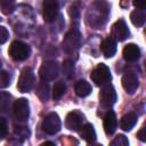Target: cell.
<instances>
[{
  "mask_svg": "<svg viewBox=\"0 0 146 146\" xmlns=\"http://www.w3.org/2000/svg\"><path fill=\"white\" fill-rule=\"evenodd\" d=\"M108 5L104 0H94L87 10V23L94 29L103 27L108 18Z\"/></svg>",
  "mask_w": 146,
  "mask_h": 146,
  "instance_id": "6da1fadb",
  "label": "cell"
},
{
  "mask_svg": "<svg viewBox=\"0 0 146 146\" xmlns=\"http://www.w3.org/2000/svg\"><path fill=\"white\" fill-rule=\"evenodd\" d=\"M80 43H81V33H80L78 26H74L64 36L63 48L66 52L71 54V52H74L75 50L79 49Z\"/></svg>",
  "mask_w": 146,
  "mask_h": 146,
  "instance_id": "7a4b0ae2",
  "label": "cell"
},
{
  "mask_svg": "<svg viewBox=\"0 0 146 146\" xmlns=\"http://www.w3.org/2000/svg\"><path fill=\"white\" fill-rule=\"evenodd\" d=\"M41 128L48 135H55V133H57L60 130V128H62V122H60V119H59L58 114L55 113V112L48 113L43 117V120H42Z\"/></svg>",
  "mask_w": 146,
  "mask_h": 146,
  "instance_id": "3957f363",
  "label": "cell"
},
{
  "mask_svg": "<svg viewBox=\"0 0 146 146\" xmlns=\"http://www.w3.org/2000/svg\"><path fill=\"white\" fill-rule=\"evenodd\" d=\"M31 54V48L29 44L21 42V41H14L10 44L9 48V55L11 56V58L16 62H23L25 59L29 58Z\"/></svg>",
  "mask_w": 146,
  "mask_h": 146,
  "instance_id": "277c9868",
  "label": "cell"
},
{
  "mask_svg": "<svg viewBox=\"0 0 146 146\" xmlns=\"http://www.w3.org/2000/svg\"><path fill=\"white\" fill-rule=\"evenodd\" d=\"M90 78L92 80V82H95V84L102 87L106 83H108L112 79L111 75V71L110 68L105 65V64H98L91 72Z\"/></svg>",
  "mask_w": 146,
  "mask_h": 146,
  "instance_id": "5b68a950",
  "label": "cell"
},
{
  "mask_svg": "<svg viewBox=\"0 0 146 146\" xmlns=\"http://www.w3.org/2000/svg\"><path fill=\"white\" fill-rule=\"evenodd\" d=\"M58 73H59V66H58L57 62H55V60L44 62L39 70V75H40L41 80H43V81L55 80L58 76Z\"/></svg>",
  "mask_w": 146,
  "mask_h": 146,
  "instance_id": "8992f818",
  "label": "cell"
},
{
  "mask_svg": "<svg viewBox=\"0 0 146 146\" xmlns=\"http://www.w3.org/2000/svg\"><path fill=\"white\" fill-rule=\"evenodd\" d=\"M34 86V72L30 67H25L18 79L17 88L21 92H29Z\"/></svg>",
  "mask_w": 146,
  "mask_h": 146,
  "instance_id": "52a82bcc",
  "label": "cell"
},
{
  "mask_svg": "<svg viewBox=\"0 0 146 146\" xmlns=\"http://www.w3.org/2000/svg\"><path fill=\"white\" fill-rule=\"evenodd\" d=\"M117 97H116V91L114 89V87L108 82L104 86H102L100 88V92H99V100L100 104L105 107H111L112 105L115 104Z\"/></svg>",
  "mask_w": 146,
  "mask_h": 146,
  "instance_id": "ba28073f",
  "label": "cell"
},
{
  "mask_svg": "<svg viewBox=\"0 0 146 146\" xmlns=\"http://www.w3.org/2000/svg\"><path fill=\"white\" fill-rule=\"evenodd\" d=\"M13 114L15 119L19 122L27 120L30 115V105L26 98H18L13 106Z\"/></svg>",
  "mask_w": 146,
  "mask_h": 146,
  "instance_id": "9c48e42d",
  "label": "cell"
},
{
  "mask_svg": "<svg viewBox=\"0 0 146 146\" xmlns=\"http://www.w3.org/2000/svg\"><path fill=\"white\" fill-rule=\"evenodd\" d=\"M129 34H130V31L128 29V25L125 21L122 18L117 19L112 26V35L117 41H124L127 38H129Z\"/></svg>",
  "mask_w": 146,
  "mask_h": 146,
  "instance_id": "30bf717a",
  "label": "cell"
},
{
  "mask_svg": "<svg viewBox=\"0 0 146 146\" xmlns=\"http://www.w3.org/2000/svg\"><path fill=\"white\" fill-rule=\"evenodd\" d=\"M82 122H83V115L79 111L70 112L65 119L66 128L72 131H78L80 128H82Z\"/></svg>",
  "mask_w": 146,
  "mask_h": 146,
  "instance_id": "8fae6325",
  "label": "cell"
},
{
  "mask_svg": "<svg viewBox=\"0 0 146 146\" xmlns=\"http://www.w3.org/2000/svg\"><path fill=\"white\" fill-rule=\"evenodd\" d=\"M58 15V3L56 0L43 1V18L47 23H51Z\"/></svg>",
  "mask_w": 146,
  "mask_h": 146,
  "instance_id": "7c38bea8",
  "label": "cell"
},
{
  "mask_svg": "<svg viewBox=\"0 0 146 146\" xmlns=\"http://www.w3.org/2000/svg\"><path fill=\"white\" fill-rule=\"evenodd\" d=\"M138 86H139V80L133 72L124 73V75L122 76V87L128 94L130 95L135 94V91L138 89Z\"/></svg>",
  "mask_w": 146,
  "mask_h": 146,
  "instance_id": "4fadbf2b",
  "label": "cell"
},
{
  "mask_svg": "<svg viewBox=\"0 0 146 146\" xmlns=\"http://www.w3.org/2000/svg\"><path fill=\"white\" fill-rule=\"evenodd\" d=\"M116 40L113 38V36H107L106 39L103 40L102 44H100V49H102V52L104 54L105 57L107 58H111L115 55L116 52Z\"/></svg>",
  "mask_w": 146,
  "mask_h": 146,
  "instance_id": "5bb4252c",
  "label": "cell"
},
{
  "mask_svg": "<svg viewBox=\"0 0 146 146\" xmlns=\"http://www.w3.org/2000/svg\"><path fill=\"white\" fill-rule=\"evenodd\" d=\"M103 124H104V130H105V132H106L107 135H112V133H114V131L116 130L117 120H116L115 113H114L112 110H110V111L105 114Z\"/></svg>",
  "mask_w": 146,
  "mask_h": 146,
  "instance_id": "9a60e30c",
  "label": "cell"
},
{
  "mask_svg": "<svg viewBox=\"0 0 146 146\" xmlns=\"http://www.w3.org/2000/svg\"><path fill=\"white\" fill-rule=\"evenodd\" d=\"M140 57V49L135 43H129L123 48V58L128 62H136Z\"/></svg>",
  "mask_w": 146,
  "mask_h": 146,
  "instance_id": "2e32d148",
  "label": "cell"
},
{
  "mask_svg": "<svg viewBox=\"0 0 146 146\" xmlns=\"http://www.w3.org/2000/svg\"><path fill=\"white\" fill-rule=\"evenodd\" d=\"M137 120H138L137 114L130 112V113H128V114H125V115L122 116V119L120 121V127L124 131H130L136 125Z\"/></svg>",
  "mask_w": 146,
  "mask_h": 146,
  "instance_id": "e0dca14e",
  "label": "cell"
},
{
  "mask_svg": "<svg viewBox=\"0 0 146 146\" xmlns=\"http://www.w3.org/2000/svg\"><path fill=\"white\" fill-rule=\"evenodd\" d=\"M74 90H75V94H76L79 97H87L88 95L91 94L92 88H91L90 83L87 82L86 80H79V81L75 83Z\"/></svg>",
  "mask_w": 146,
  "mask_h": 146,
  "instance_id": "ac0fdd59",
  "label": "cell"
},
{
  "mask_svg": "<svg viewBox=\"0 0 146 146\" xmlns=\"http://www.w3.org/2000/svg\"><path fill=\"white\" fill-rule=\"evenodd\" d=\"M81 137L88 143V144H92L96 141V131L94 129V125L91 123H87L82 127V130L80 132Z\"/></svg>",
  "mask_w": 146,
  "mask_h": 146,
  "instance_id": "d6986e66",
  "label": "cell"
},
{
  "mask_svg": "<svg viewBox=\"0 0 146 146\" xmlns=\"http://www.w3.org/2000/svg\"><path fill=\"white\" fill-rule=\"evenodd\" d=\"M130 21L135 26H143L146 23V13L140 9H136L130 14Z\"/></svg>",
  "mask_w": 146,
  "mask_h": 146,
  "instance_id": "ffe728a7",
  "label": "cell"
},
{
  "mask_svg": "<svg viewBox=\"0 0 146 146\" xmlns=\"http://www.w3.org/2000/svg\"><path fill=\"white\" fill-rule=\"evenodd\" d=\"M46 82H47V81H43V80H42V81L38 84L36 91H35L36 96L40 98L41 102H47V100L49 99V91H50V88H49V84L46 83Z\"/></svg>",
  "mask_w": 146,
  "mask_h": 146,
  "instance_id": "44dd1931",
  "label": "cell"
},
{
  "mask_svg": "<svg viewBox=\"0 0 146 146\" xmlns=\"http://www.w3.org/2000/svg\"><path fill=\"white\" fill-rule=\"evenodd\" d=\"M66 91V84L63 82V81H58L55 83L54 86V89H52V97L54 99H60L63 97V95L65 94Z\"/></svg>",
  "mask_w": 146,
  "mask_h": 146,
  "instance_id": "7402d4cb",
  "label": "cell"
},
{
  "mask_svg": "<svg viewBox=\"0 0 146 146\" xmlns=\"http://www.w3.org/2000/svg\"><path fill=\"white\" fill-rule=\"evenodd\" d=\"M16 0H1V11L5 15H9L15 10Z\"/></svg>",
  "mask_w": 146,
  "mask_h": 146,
  "instance_id": "603a6c76",
  "label": "cell"
},
{
  "mask_svg": "<svg viewBox=\"0 0 146 146\" xmlns=\"http://www.w3.org/2000/svg\"><path fill=\"white\" fill-rule=\"evenodd\" d=\"M10 99H11V96L9 94H7L6 91L1 92V95H0V107H1L2 112H7L9 110Z\"/></svg>",
  "mask_w": 146,
  "mask_h": 146,
  "instance_id": "cb8c5ba5",
  "label": "cell"
},
{
  "mask_svg": "<svg viewBox=\"0 0 146 146\" xmlns=\"http://www.w3.org/2000/svg\"><path fill=\"white\" fill-rule=\"evenodd\" d=\"M63 73L67 79H71L74 75V63L70 59L63 63Z\"/></svg>",
  "mask_w": 146,
  "mask_h": 146,
  "instance_id": "d4e9b609",
  "label": "cell"
},
{
  "mask_svg": "<svg viewBox=\"0 0 146 146\" xmlns=\"http://www.w3.org/2000/svg\"><path fill=\"white\" fill-rule=\"evenodd\" d=\"M111 145H113V146H127V145H129V140L124 135H117L111 141Z\"/></svg>",
  "mask_w": 146,
  "mask_h": 146,
  "instance_id": "484cf974",
  "label": "cell"
},
{
  "mask_svg": "<svg viewBox=\"0 0 146 146\" xmlns=\"http://www.w3.org/2000/svg\"><path fill=\"white\" fill-rule=\"evenodd\" d=\"M10 80H11L10 74H9L7 71L2 70V71H1V74H0V87H1L2 89L6 88V87H8V86L10 84Z\"/></svg>",
  "mask_w": 146,
  "mask_h": 146,
  "instance_id": "4316f807",
  "label": "cell"
},
{
  "mask_svg": "<svg viewBox=\"0 0 146 146\" xmlns=\"http://www.w3.org/2000/svg\"><path fill=\"white\" fill-rule=\"evenodd\" d=\"M80 8H81L80 2H74V3H72L71 7H70V16H71L72 18H74V19H78L79 16H80Z\"/></svg>",
  "mask_w": 146,
  "mask_h": 146,
  "instance_id": "83f0119b",
  "label": "cell"
},
{
  "mask_svg": "<svg viewBox=\"0 0 146 146\" xmlns=\"http://www.w3.org/2000/svg\"><path fill=\"white\" fill-rule=\"evenodd\" d=\"M15 131L18 136L23 138H26L30 136V130H29V127L26 125H15Z\"/></svg>",
  "mask_w": 146,
  "mask_h": 146,
  "instance_id": "f1b7e54d",
  "label": "cell"
},
{
  "mask_svg": "<svg viewBox=\"0 0 146 146\" xmlns=\"http://www.w3.org/2000/svg\"><path fill=\"white\" fill-rule=\"evenodd\" d=\"M8 36H9V32L7 31V29L5 26H0V43L3 44L7 41Z\"/></svg>",
  "mask_w": 146,
  "mask_h": 146,
  "instance_id": "f546056e",
  "label": "cell"
},
{
  "mask_svg": "<svg viewBox=\"0 0 146 146\" xmlns=\"http://www.w3.org/2000/svg\"><path fill=\"white\" fill-rule=\"evenodd\" d=\"M0 123H1V125H0V138L3 139L6 133H7V122H6V119L1 117L0 119Z\"/></svg>",
  "mask_w": 146,
  "mask_h": 146,
  "instance_id": "4dcf8cb0",
  "label": "cell"
},
{
  "mask_svg": "<svg viewBox=\"0 0 146 146\" xmlns=\"http://www.w3.org/2000/svg\"><path fill=\"white\" fill-rule=\"evenodd\" d=\"M137 137H138V139H139L140 141L146 143V123L140 128V130H139L138 133H137Z\"/></svg>",
  "mask_w": 146,
  "mask_h": 146,
  "instance_id": "1f68e13d",
  "label": "cell"
},
{
  "mask_svg": "<svg viewBox=\"0 0 146 146\" xmlns=\"http://www.w3.org/2000/svg\"><path fill=\"white\" fill-rule=\"evenodd\" d=\"M132 3L137 9L140 10L146 9V0H132Z\"/></svg>",
  "mask_w": 146,
  "mask_h": 146,
  "instance_id": "d6a6232c",
  "label": "cell"
},
{
  "mask_svg": "<svg viewBox=\"0 0 146 146\" xmlns=\"http://www.w3.org/2000/svg\"><path fill=\"white\" fill-rule=\"evenodd\" d=\"M43 145H54V143H50V141H47V143H44Z\"/></svg>",
  "mask_w": 146,
  "mask_h": 146,
  "instance_id": "836d02e7",
  "label": "cell"
},
{
  "mask_svg": "<svg viewBox=\"0 0 146 146\" xmlns=\"http://www.w3.org/2000/svg\"><path fill=\"white\" fill-rule=\"evenodd\" d=\"M145 34H146V31H145Z\"/></svg>",
  "mask_w": 146,
  "mask_h": 146,
  "instance_id": "e575fe53",
  "label": "cell"
}]
</instances>
